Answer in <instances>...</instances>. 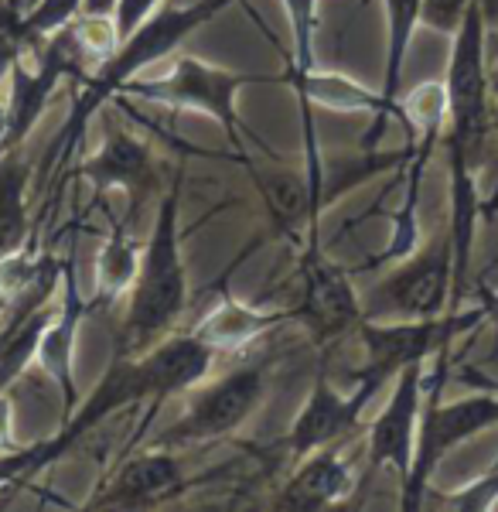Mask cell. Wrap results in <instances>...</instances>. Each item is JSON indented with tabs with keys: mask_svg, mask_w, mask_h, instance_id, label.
Segmentation results:
<instances>
[{
	"mask_svg": "<svg viewBox=\"0 0 498 512\" xmlns=\"http://www.w3.org/2000/svg\"><path fill=\"white\" fill-rule=\"evenodd\" d=\"M447 120L441 144L447 147V192H451V229L454 239V308L468 291L475 226L485 216V198L478 192V175L488 161L492 134V76H488V14L485 0H471L468 18L451 38L447 62Z\"/></svg>",
	"mask_w": 498,
	"mask_h": 512,
	"instance_id": "cell-1",
	"label": "cell"
},
{
	"mask_svg": "<svg viewBox=\"0 0 498 512\" xmlns=\"http://www.w3.org/2000/svg\"><path fill=\"white\" fill-rule=\"evenodd\" d=\"M229 4H236V0H195V4H188V7H157L137 31H130V35L120 41V48L113 52V59H106L103 65H96L93 72H86V76L79 79V93L72 99L65 127L58 130L55 144L48 147L45 158H41L38 175L45 181L58 175L65 164L76 158L82 140H86L89 120H93V113L99 106L110 103L116 93H123L127 82L137 79L147 65L168 59L192 31L209 24L212 18H219Z\"/></svg>",
	"mask_w": 498,
	"mask_h": 512,
	"instance_id": "cell-2",
	"label": "cell"
},
{
	"mask_svg": "<svg viewBox=\"0 0 498 512\" xmlns=\"http://www.w3.org/2000/svg\"><path fill=\"white\" fill-rule=\"evenodd\" d=\"M181 178L174 175L171 192L161 198L151 236L140 246V267L130 287V301L120 321L116 352L140 355L174 332L188 304V270L181 256Z\"/></svg>",
	"mask_w": 498,
	"mask_h": 512,
	"instance_id": "cell-3",
	"label": "cell"
},
{
	"mask_svg": "<svg viewBox=\"0 0 498 512\" xmlns=\"http://www.w3.org/2000/svg\"><path fill=\"white\" fill-rule=\"evenodd\" d=\"M447 359L451 349L434 355V376H427V400H423L420 431H417V451H413L410 478L403 482L400 509L417 512L423 509L430 495V482L441 461L454 448H461L471 437L498 427V390L475 386V393L458 396V400H441L447 383Z\"/></svg>",
	"mask_w": 498,
	"mask_h": 512,
	"instance_id": "cell-4",
	"label": "cell"
},
{
	"mask_svg": "<svg viewBox=\"0 0 498 512\" xmlns=\"http://www.w3.org/2000/svg\"><path fill=\"white\" fill-rule=\"evenodd\" d=\"M253 82H267L260 76H246V72H232L226 65H212L205 59H195V55H181L178 62L171 65V72L154 79H130L123 93L147 99V103L168 106V110H181V113H205L226 130L232 147H243V140L249 137L246 123L239 120V93Z\"/></svg>",
	"mask_w": 498,
	"mask_h": 512,
	"instance_id": "cell-5",
	"label": "cell"
},
{
	"mask_svg": "<svg viewBox=\"0 0 498 512\" xmlns=\"http://www.w3.org/2000/svg\"><path fill=\"white\" fill-rule=\"evenodd\" d=\"M454 308V239L441 229L427 246L400 256L372 291L362 294V318L400 321L434 318Z\"/></svg>",
	"mask_w": 498,
	"mask_h": 512,
	"instance_id": "cell-6",
	"label": "cell"
},
{
	"mask_svg": "<svg viewBox=\"0 0 498 512\" xmlns=\"http://www.w3.org/2000/svg\"><path fill=\"white\" fill-rule=\"evenodd\" d=\"M485 325V308L475 301V308L461 311L451 308L434 318H400V321H369L355 328L362 338V369L355 376L376 379L379 386L393 383L396 373L410 362H430L437 352L451 349L461 335ZM352 376V379H355Z\"/></svg>",
	"mask_w": 498,
	"mask_h": 512,
	"instance_id": "cell-7",
	"label": "cell"
},
{
	"mask_svg": "<svg viewBox=\"0 0 498 512\" xmlns=\"http://www.w3.org/2000/svg\"><path fill=\"white\" fill-rule=\"evenodd\" d=\"M185 414L157 437L161 448H188V444L219 441L246 424L253 410L263 403L267 393V369L263 366H239L232 373L198 383L188 390Z\"/></svg>",
	"mask_w": 498,
	"mask_h": 512,
	"instance_id": "cell-8",
	"label": "cell"
},
{
	"mask_svg": "<svg viewBox=\"0 0 498 512\" xmlns=\"http://www.w3.org/2000/svg\"><path fill=\"white\" fill-rule=\"evenodd\" d=\"M379 390H383V386L365 376H355L352 390H338L328 379V373H318L301 414L294 417V424H290V431L284 437V448L294 454V458H304V454H311L318 448L342 444L345 437L359 427L365 407H369L372 396Z\"/></svg>",
	"mask_w": 498,
	"mask_h": 512,
	"instance_id": "cell-9",
	"label": "cell"
},
{
	"mask_svg": "<svg viewBox=\"0 0 498 512\" xmlns=\"http://www.w3.org/2000/svg\"><path fill=\"white\" fill-rule=\"evenodd\" d=\"M423 400H427V362H410L396 373L393 393L369 427V465L396 472L400 485L413 468Z\"/></svg>",
	"mask_w": 498,
	"mask_h": 512,
	"instance_id": "cell-10",
	"label": "cell"
},
{
	"mask_svg": "<svg viewBox=\"0 0 498 512\" xmlns=\"http://www.w3.org/2000/svg\"><path fill=\"white\" fill-rule=\"evenodd\" d=\"M314 342H335L345 332L362 325V297L342 267L321 256V250H304L301 260V301L294 308Z\"/></svg>",
	"mask_w": 498,
	"mask_h": 512,
	"instance_id": "cell-11",
	"label": "cell"
},
{
	"mask_svg": "<svg viewBox=\"0 0 498 512\" xmlns=\"http://www.w3.org/2000/svg\"><path fill=\"white\" fill-rule=\"evenodd\" d=\"M185 489V468H181L174 448L140 451L127 458L120 468L103 482L89 499V509H144L161 499H171L174 492Z\"/></svg>",
	"mask_w": 498,
	"mask_h": 512,
	"instance_id": "cell-12",
	"label": "cell"
},
{
	"mask_svg": "<svg viewBox=\"0 0 498 512\" xmlns=\"http://www.w3.org/2000/svg\"><path fill=\"white\" fill-rule=\"evenodd\" d=\"M93 301H82L79 297V277H76V263L62 260V304H58L52 325H48L45 338H41L38 362L52 383L62 393V420L79 407L76 396V349H79V325L89 315Z\"/></svg>",
	"mask_w": 498,
	"mask_h": 512,
	"instance_id": "cell-13",
	"label": "cell"
},
{
	"mask_svg": "<svg viewBox=\"0 0 498 512\" xmlns=\"http://www.w3.org/2000/svg\"><path fill=\"white\" fill-rule=\"evenodd\" d=\"M79 175L96 188V192H127L130 198H144L154 185V151L147 140L123 127H113L103 144L79 164Z\"/></svg>",
	"mask_w": 498,
	"mask_h": 512,
	"instance_id": "cell-14",
	"label": "cell"
},
{
	"mask_svg": "<svg viewBox=\"0 0 498 512\" xmlns=\"http://www.w3.org/2000/svg\"><path fill=\"white\" fill-rule=\"evenodd\" d=\"M355 485L352 465L345 461V451L338 444L331 448H318L304 454V465L290 475V482L280 489L277 509H297V512H318L331 509L335 502H342Z\"/></svg>",
	"mask_w": 498,
	"mask_h": 512,
	"instance_id": "cell-15",
	"label": "cell"
},
{
	"mask_svg": "<svg viewBox=\"0 0 498 512\" xmlns=\"http://www.w3.org/2000/svg\"><path fill=\"white\" fill-rule=\"evenodd\" d=\"M294 315L287 311H263V308H253V304H243L239 297H232L226 287L215 297L212 308H205V315L195 321L188 332L195 338H202L205 345H212L215 352H236L243 345L256 342L267 332L287 321Z\"/></svg>",
	"mask_w": 498,
	"mask_h": 512,
	"instance_id": "cell-16",
	"label": "cell"
},
{
	"mask_svg": "<svg viewBox=\"0 0 498 512\" xmlns=\"http://www.w3.org/2000/svg\"><path fill=\"white\" fill-rule=\"evenodd\" d=\"M386 4V69H383V96L386 110L393 120H403V69L406 55L413 45V31L420 28V7L423 0H383Z\"/></svg>",
	"mask_w": 498,
	"mask_h": 512,
	"instance_id": "cell-17",
	"label": "cell"
},
{
	"mask_svg": "<svg viewBox=\"0 0 498 512\" xmlns=\"http://www.w3.org/2000/svg\"><path fill=\"white\" fill-rule=\"evenodd\" d=\"M246 168L253 175L256 188H260L270 219L277 222L280 233L301 243L297 226L307 222V239H311V192H307L304 171H260L256 164H246Z\"/></svg>",
	"mask_w": 498,
	"mask_h": 512,
	"instance_id": "cell-18",
	"label": "cell"
},
{
	"mask_svg": "<svg viewBox=\"0 0 498 512\" xmlns=\"http://www.w3.org/2000/svg\"><path fill=\"white\" fill-rule=\"evenodd\" d=\"M28 188L31 168L18 158V151L0 158V263L21 253L28 236Z\"/></svg>",
	"mask_w": 498,
	"mask_h": 512,
	"instance_id": "cell-19",
	"label": "cell"
},
{
	"mask_svg": "<svg viewBox=\"0 0 498 512\" xmlns=\"http://www.w3.org/2000/svg\"><path fill=\"white\" fill-rule=\"evenodd\" d=\"M140 267V250L127 239L123 226L113 229V236L103 243V250L96 256V297L93 308H103V304H113L123 291L134 287Z\"/></svg>",
	"mask_w": 498,
	"mask_h": 512,
	"instance_id": "cell-20",
	"label": "cell"
},
{
	"mask_svg": "<svg viewBox=\"0 0 498 512\" xmlns=\"http://www.w3.org/2000/svg\"><path fill=\"white\" fill-rule=\"evenodd\" d=\"M82 18V0H35L21 18V52H38L48 38Z\"/></svg>",
	"mask_w": 498,
	"mask_h": 512,
	"instance_id": "cell-21",
	"label": "cell"
},
{
	"mask_svg": "<svg viewBox=\"0 0 498 512\" xmlns=\"http://www.w3.org/2000/svg\"><path fill=\"white\" fill-rule=\"evenodd\" d=\"M437 509L447 512H488L498 506V458L485 468L481 475H475L471 482H464L461 489L434 495Z\"/></svg>",
	"mask_w": 498,
	"mask_h": 512,
	"instance_id": "cell-22",
	"label": "cell"
},
{
	"mask_svg": "<svg viewBox=\"0 0 498 512\" xmlns=\"http://www.w3.org/2000/svg\"><path fill=\"white\" fill-rule=\"evenodd\" d=\"M471 0H423L420 7V24L444 38H454L461 31L464 18H468Z\"/></svg>",
	"mask_w": 498,
	"mask_h": 512,
	"instance_id": "cell-23",
	"label": "cell"
},
{
	"mask_svg": "<svg viewBox=\"0 0 498 512\" xmlns=\"http://www.w3.org/2000/svg\"><path fill=\"white\" fill-rule=\"evenodd\" d=\"M161 4L164 0H120V7H116V31H120V41L127 38L130 31H137Z\"/></svg>",
	"mask_w": 498,
	"mask_h": 512,
	"instance_id": "cell-24",
	"label": "cell"
},
{
	"mask_svg": "<svg viewBox=\"0 0 498 512\" xmlns=\"http://www.w3.org/2000/svg\"><path fill=\"white\" fill-rule=\"evenodd\" d=\"M18 55H21L18 31H14L11 21L0 18V82L11 79V69H14V62H18Z\"/></svg>",
	"mask_w": 498,
	"mask_h": 512,
	"instance_id": "cell-25",
	"label": "cell"
},
{
	"mask_svg": "<svg viewBox=\"0 0 498 512\" xmlns=\"http://www.w3.org/2000/svg\"><path fill=\"white\" fill-rule=\"evenodd\" d=\"M14 448H18V441H14V400L7 390H0V454Z\"/></svg>",
	"mask_w": 498,
	"mask_h": 512,
	"instance_id": "cell-26",
	"label": "cell"
},
{
	"mask_svg": "<svg viewBox=\"0 0 498 512\" xmlns=\"http://www.w3.org/2000/svg\"><path fill=\"white\" fill-rule=\"evenodd\" d=\"M488 76H492V106L498 113V62H488ZM498 212V154H495V168H492V192L485 198V219H492Z\"/></svg>",
	"mask_w": 498,
	"mask_h": 512,
	"instance_id": "cell-27",
	"label": "cell"
},
{
	"mask_svg": "<svg viewBox=\"0 0 498 512\" xmlns=\"http://www.w3.org/2000/svg\"><path fill=\"white\" fill-rule=\"evenodd\" d=\"M475 301L485 308V325L498 328V287H492L488 280H475Z\"/></svg>",
	"mask_w": 498,
	"mask_h": 512,
	"instance_id": "cell-28",
	"label": "cell"
},
{
	"mask_svg": "<svg viewBox=\"0 0 498 512\" xmlns=\"http://www.w3.org/2000/svg\"><path fill=\"white\" fill-rule=\"evenodd\" d=\"M120 0H82V14L86 18H116Z\"/></svg>",
	"mask_w": 498,
	"mask_h": 512,
	"instance_id": "cell-29",
	"label": "cell"
},
{
	"mask_svg": "<svg viewBox=\"0 0 498 512\" xmlns=\"http://www.w3.org/2000/svg\"><path fill=\"white\" fill-rule=\"evenodd\" d=\"M461 379H464L468 386H488V390H498V379L485 376V373H475V369H464Z\"/></svg>",
	"mask_w": 498,
	"mask_h": 512,
	"instance_id": "cell-30",
	"label": "cell"
},
{
	"mask_svg": "<svg viewBox=\"0 0 498 512\" xmlns=\"http://www.w3.org/2000/svg\"><path fill=\"white\" fill-rule=\"evenodd\" d=\"M481 280H488V284H492V287H498V256H495L492 263H488V270H485V274H481Z\"/></svg>",
	"mask_w": 498,
	"mask_h": 512,
	"instance_id": "cell-31",
	"label": "cell"
}]
</instances>
